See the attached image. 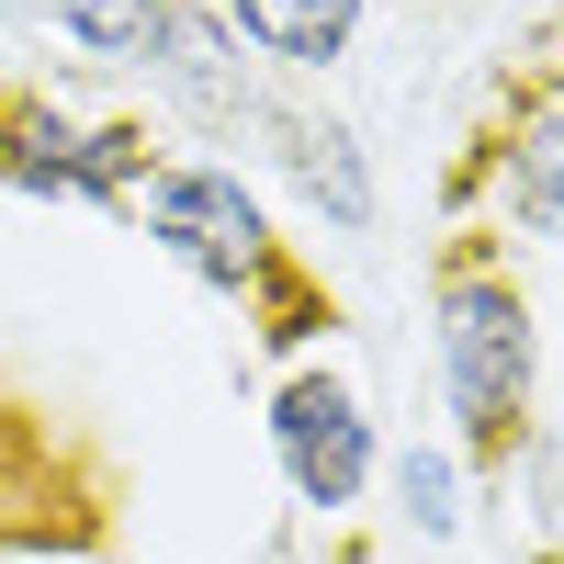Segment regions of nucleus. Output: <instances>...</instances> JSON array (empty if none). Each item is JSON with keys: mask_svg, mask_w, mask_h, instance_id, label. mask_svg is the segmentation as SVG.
<instances>
[{"mask_svg": "<svg viewBox=\"0 0 564 564\" xmlns=\"http://www.w3.org/2000/svg\"><path fill=\"white\" fill-rule=\"evenodd\" d=\"M57 23L90 45V57H159L170 0H57Z\"/></svg>", "mask_w": 564, "mask_h": 564, "instance_id": "nucleus-6", "label": "nucleus"}, {"mask_svg": "<svg viewBox=\"0 0 564 564\" xmlns=\"http://www.w3.org/2000/svg\"><path fill=\"white\" fill-rule=\"evenodd\" d=\"M159 68H170V90H181V102H193V113H249L238 68H226V23H215V12H181V0H170Z\"/></svg>", "mask_w": 564, "mask_h": 564, "instance_id": "nucleus-5", "label": "nucleus"}, {"mask_svg": "<svg viewBox=\"0 0 564 564\" xmlns=\"http://www.w3.org/2000/svg\"><path fill=\"white\" fill-rule=\"evenodd\" d=\"M395 486H406V508H417V531H452V520H463V508H452V463H441V452H406V463H395Z\"/></svg>", "mask_w": 564, "mask_h": 564, "instance_id": "nucleus-9", "label": "nucleus"}, {"mask_svg": "<svg viewBox=\"0 0 564 564\" xmlns=\"http://www.w3.org/2000/svg\"><path fill=\"white\" fill-rule=\"evenodd\" d=\"M508 215H520V226L564 215V113H542L520 148H508Z\"/></svg>", "mask_w": 564, "mask_h": 564, "instance_id": "nucleus-7", "label": "nucleus"}, {"mask_svg": "<svg viewBox=\"0 0 564 564\" xmlns=\"http://www.w3.org/2000/svg\"><path fill=\"white\" fill-rule=\"evenodd\" d=\"M294 159H305V181H316V193L361 226V159H350V135H339V124H294Z\"/></svg>", "mask_w": 564, "mask_h": 564, "instance_id": "nucleus-8", "label": "nucleus"}, {"mask_svg": "<svg viewBox=\"0 0 564 564\" xmlns=\"http://www.w3.org/2000/svg\"><path fill=\"white\" fill-rule=\"evenodd\" d=\"M271 441H282V475H294L305 508H350L361 475H372V417L350 406L339 372H294L271 406Z\"/></svg>", "mask_w": 564, "mask_h": 564, "instance_id": "nucleus-2", "label": "nucleus"}, {"mask_svg": "<svg viewBox=\"0 0 564 564\" xmlns=\"http://www.w3.org/2000/svg\"><path fill=\"white\" fill-rule=\"evenodd\" d=\"M350 23H361V0H238V34L282 68H327L350 45Z\"/></svg>", "mask_w": 564, "mask_h": 564, "instance_id": "nucleus-4", "label": "nucleus"}, {"mask_svg": "<svg viewBox=\"0 0 564 564\" xmlns=\"http://www.w3.org/2000/svg\"><path fill=\"white\" fill-rule=\"evenodd\" d=\"M148 215H159V238L193 271H215V282H238L260 260V215H249V193L226 170H159L148 181Z\"/></svg>", "mask_w": 564, "mask_h": 564, "instance_id": "nucleus-3", "label": "nucleus"}, {"mask_svg": "<svg viewBox=\"0 0 564 564\" xmlns=\"http://www.w3.org/2000/svg\"><path fill=\"white\" fill-rule=\"evenodd\" d=\"M441 372H452L463 430L497 441L508 417H520V395H531V305L508 294V282H452V305H441Z\"/></svg>", "mask_w": 564, "mask_h": 564, "instance_id": "nucleus-1", "label": "nucleus"}]
</instances>
